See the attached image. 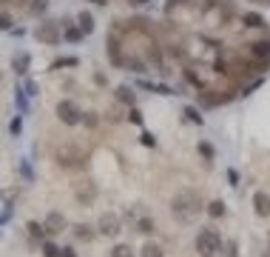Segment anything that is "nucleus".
Listing matches in <instances>:
<instances>
[{
  "label": "nucleus",
  "instance_id": "nucleus-1",
  "mask_svg": "<svg viewBox=\"0 0 270 257\" xmlns=\"http://www.w3.org/2000/svg\"><path fill=\"white\" fill-rule=\"evenodd\" d=\"M174 214L180 217V220H191L193 214H199L202 211V203H199V197L193 194V192H180L177 197H174Z\"/></svg>",
  "mask_w": 270,
  "mask_h": 257
},
{
  "label": "nucleus",
  "instance_id": "nucleus-2",
  "mask_svg": "<svg viewBox=\"0 0 270 257\" xmlns=\"http://www.w3.org/2000/svg\"><path fill=\"white\" fill-rule=\"evenodd\" d=\"M196 252H199V257H214L216 252H222V237H219V232L202 229V232L196 234Z\"/></svg>",
  "mask_w": 270,
  "mask_h": 257
},
{
  "label": "nucleus",
  "instance_id": "nucleus-3",
  "mask_svg": "<svg viewBox=\"0 0 270 257\" xmlns=\"http://www.w3.org/2000/svg\"><path fill=\"white\" fill-rule=\"evenodd\" d=\"M83 115H86V112H80L71 100H60V103H57V117H60V123H66V126L83 123Z\"/></svg>",
  "mask_w": 270,
  "mask_h": 257
},
{
  "label": "nucleus",
  "instance_id": "nucleus-4",
  "mask_svg": "<svg viewBox=\"0 0 270 257\" xmlns=\"http://www.w3.org/2000/svg\"><path fill=\"white\" fill-rule=\"evenodd\" d=\"M100 234L117 237V234H120V217H117V214H102L100 217Z\"/></svg>",
  "mask_w": 270,
  "mask_h": 257
},
{
  "label": "nucleus",
  "instance_id": "nucleus-5",
  "mask_svg": "<svg viewBox=\"0 0 270 257\" xmlns=\"http://www.w3.org/2000/svg\"><path fill=\"white\" fill-rule=\"evenodd\" d=\"M57 163L60 166H68V169H80L83 166V154H74L71 149H57Z\"/></svg>",
  "mask_w": 270,
  "mask_h": 257
},
{
  "label": "nucleus",
  "instance_id": "nucleus-6",
  "mask_svg": "<svg viewBox=\"0 0 270 257\" xmlns=\"http://www.w3.org/2000/svg\"><path fill=\"white\" fill-rule=\"evenodd\" d=\"M253 206H256L259 217H270V194L268 192H256L253 194Z\"/></svg>",
  "mask_w": 270,
  "mask_h": 257
},
{
  "label": "nucleus",
  "instance_id": "nucleus-7",
  "mask_svg": "<svg viewBox=\"0 0 270 257\" xmlns=\"http://www.w3.org/2000/svg\"><path fill=\"white\" fill-rule=\"evenodd\" d=\"M45 229H48V232H63V229H66V217H63L60 211H48V214H45Z\"/></svg>",
  "mask_w": 270,
  "mask_h": 257
},
{
  "label": "nucleus",
  "instance_id": "nucleus-8",
  "mask_svg": "<svg viewBox=\"0 0 270 257\" xmlns=\"http://www.w3.org/2000/svg\"><path fill=\"white\" fill-rule=\"evenodd\" d=\"M37 37H40V40H45V43H57V40H60V37H57V29L51 23H48V26H40V29H37Z\"/></svg>",
  "mask_w": 270,
  "mask_h": 257
},
{
  "label": "nucleus",
  "instance_id": "nucleus-9",
  "mask_svg": "<svg viewBox=\"0 0 270 257\" xmlns=\"http://www.w3.org/2000/svg\"><path fill=\"white\" fill-rule=\"evenodd\" d=\"M26 229H29V234H32L34 240H45V232H48V229H45V223L40 226L37 220H32L29 226H26Z\"/></svg>",
  "mask_w": 270,
  "mask_h": 257
},
{
  "label": "nucleus",
  "instance_id": "nucleus-10",
  "mask_svg": "<svg viewBox=\"0 0 270 257\" xmlns=\"http://www.w3.org/2000/svg\"><path fill=\"white\" fill-rule=\"evenodd\" d=\"M208 214H211V217H225V203H222V200H214V203L208 206Z\"/></svg>",
  "mask_w": 270,
  "mask_h": 257
},
{
  "label": "nucleus",
  "instance_id": "nucleus-11",
  "mask_svg": "<svg viewBox=\"0 0 270 257\" xmlns=\"http://www.w3.org/2000/svg\"><path fill=\"white\" fill-rule=\"evenodd\" d=\"M142 257H162V249L157 243H145L142 246Z\"/></svg>",
  "mask_w": 270,
  "mask_h": 257
},
{
  "label": "nucleus",
  "instance_id": "nucleus-12",
  "mask_svg": "<svg viewBox=\"0 0 270 257\" xmlns=\"http://www.w3.org/2000/svg\"><path fill=\"white\" fill-rule=\"evenodd\" d=\"M77 197H80V203H86V200H94V197H97V189H94V186L80 189V192H77Z\"/></svg>",
  "mask_w": 270,
  "mask_h": 257
},
{
  "label": "nucleus",
  "instance_id": "nucleus-13",
  "mask_svg": "<svg viewBox=\"0 0 270 257\" xmlns=\"http://www.w3.org/2000/svg\"><path fill=\"white\" fill-rule=\"evenodd\" d=\"M136 229H139L142 234H151V232H154V220H151V217H139Z\"/></svg>",
  "mask_w": 270,
  "mask_h": 257
},
{
  "label": "nucleus",
  "instance_id": "nucleus-14",
  "mask_svg": "<svg viewBox=\"0 0 270 257\" xmlns=\"http://www.w3.org/2000/svg\"><path fill=\"white\" fill-rule=\"evenodd\" d=\"M111 257H134V249H128V246H114Z\"/></svg>",
  "mask_w": 270,
  "mask_h": 257
},
{
  "label": "nucleus",
  "instance_id": "nucleus-15",
  "mask_svg": "<svg viewBox=\"0 0 270 257\" xmlns=\"http://www.w3.org/2000/svg\"><path fill=\"white\" fill-rule=\"evenodd\" d=\"M43 255H45V257H60V249H57L54 243H48V240H43Z\"/></svg>",
  "mask_w": 270,
  "mask_h": 257
},
{
  "label": "nucleus",
  "instance_id": "nucleus-16",
  "mask_svg": "<svg viewBox=\"0 0 270 257\" xmlns=\"http://www.w3.org/2000/svg\"><path fill=\"white\" fill-rule=\"evenodd\" d=\"M199 154H202L205 160H214V146L211 143H199Z\"/></svg>",
  "mask_w": 270,
  "mask_h": 257
},
{
  "label": "nucleus",
  "instance_id": "nucleus-17",
  "mask_svg": "<svg viewBox=\"0 0 270 257\" xmlns=\"http://www.w3.org/2000/svg\"><path fill=\"white\" fill-rule=\"evenodd\" d=\"M26 66H29V55H23V58L14 60V71H17V74H23V71H26Z\"/></svg>",
  "mask_w": 270,
  "mask_h": 257
},
{
  "label": "nucleus",
  "instance_id": "nucleus-18",
  "mask_svg": "<svg viewBox=\"0 0 270 257\" xmlns=\"http://www.w3.org/2000/svg\"><path fill=\"white\" fill-rule=\"evenodd\" d=\"M17 109H20V115L29 112V100H26V92H17Z\"/></svg>",
  "mask_w": 270,
  "mask_h": 257
},
{
  "label": "nucleus",
  "instance_id": "nucleus-19",
  "mask_svg": "<svg viewBox=\"0 0 270 257\" xmlns=\"http://www.w3.org/2000/svg\"><path fill=\"white\" fill-rule=\"evenodd\" d=\"M80 26H83V32H91V29H94V20H91V14H80Z\"/></svg>",
  "mask_w": 270,
  "mask_h": 257
},
{
  "label": "nucleus",
  "instance_id": "nucleus-20",
  "mask_svg": "<svg viewBox=\"0 0 270 257\" xmlns=\"http://www.w3.org/2000/svg\"><path fill=\"white\" fill-rule=\"evenodd\" d=\"M9 131H11V134H20V131H23V120H20V117H14V120L9 123Z\"/></svg>",
  "mask_w": 270,
  "mask_h": 257
},
{
  "label": "nucleus",
  "instance_id": "nucleus-21",
  "mask_svg": "<svg viewBox=\"0 0 270 257\" xmlns=\"http://www.w3.org/2000/svg\"><path fill=\"white\" fill-rule=\"evenodd\" d=\"M225 257H239V243L236 240H227V255Z\"/></svg>",
  "mask_w": 270,
  "mask_h": 257
},
{
  "label": "nucleus",
  "instance_id": "nucleus-22",
  "mask_svg": "<svg viewBox=\"0 0 270 257\" xmlns=\"http://www.w3.org/2000/svg\"><path fill=\"white\" fill-rule=\"evenodd\" d=\"M80 37H83V29H68V32H66V40H71V43L80 40Z\"/></svg>",
  "mask_w": 270,
  "mask_h": 257
},
{
  "label": "nucleus",
  "instance_id": "nucleus-23",
  "mask_svg": "<svg viewBox=\"0 0 270 257\" xmlns=\"http://www.w3.org/2000/svg\"><path fill=\"white\" fill-rule=\"evenodd\" d=\"M77 237L80 240H91V229L89 226H77Z\"/></svg>",
  "mask_w": 270,
  "mask_h": 257
},
{
  "label": "nucleus",
  "instance_id": "nucleus-24",
  "mask_svg": "<svg viewBox=\"0 0 270 257\" xmlns=\"http://www.w3.org/2000/svg\"><path fill=\"white\" fill-rule=\"evenodd\" d=\"M142 146H148V149H154V146H157V140H154V134H148V131H142Z\"/></svg>",
  "mask_w": 270,
  "mask_h": 257
},
{
  "label": "nucleus",
  "instance_id": "nucleus-25",
  "mask_svg": "<svg viewBox=\"0 0 270 257\" xmlns=\"http://www.w3.org/2000/svg\"><path fill=\"white\" fill-rule=\"evenodd\" d=\"M227 180H230V186H239V172L236 169H227Z\"/></svg>",
  "mask_w": 270,
  "mask_h": 257
},
{
  "label": "nucleus",
  "instance_id": "nucleus-26",
  "mask_svg": "<svg viewBox=\"0 0 270 257\" xmlns=\"http://www.w3.org/2000/svg\"><path fill=\"white\" fill-rule=\"evenodd\" d=\"M128 120H131V123H136V126H139V123H142V115H139V112H136V109H131V112H128Z\"/></svg>",
  "mask_w": 270,
  "mask_h": 257
},
{
  "label": "nucleus",
  "instance_id": "nucleus-27",
  "mask_svg": "<svg viewBox=\"0 0 270 257\" xmlns=\"http://www.w3.org/2000/svg\"><path fill=\"white\" fill-rule=\"evenodd\" d=\"M20 172H23V177H26V180H34V172L29 169V163H20Z\"/></svg>",
  "mask_w": 270,
  "mask_h": 257
},
{
  "label": "nucleus",
  "instance_id": "nucleus-28",
  "mask_svg": "<svg viewBox=\"0 0 270 257\" xmlns=\"http://www.w3.org/2000/svg\"><path fill=\"white\" fill-rule=\"evenodd\" d=\"M0 29H11V17L9 14H0Z\"/></svg>",
  "mask_w": 270,
  "mask_h": 257
},
{
  "label": "nucleus",
  "instance_id": "nucleus-29",
  "mask_svg": "<svg viewBox=\"0 0 270 257\" xmlns=\"http://www.w3.org/2000/svg\"><path fill=\"white\" fill-rule=\"evenodd\" d=\"M185 115H188V117H191V120H193V123H202V117H199V115H196V109H188V112H185Z\"/></svg>",
  "mask_w": 270,
  "mask_h": 257
},
{
  "label": "nucleus",
  "instance_id": "nucleus-30",
  "mask_svg": "<svg viewBox=\"0 0 270 257\" xmlns=\"http://www.w3.org/2000/svg\"><path fill=\"white\" fill-rule=\"evenodd\" d=\"M26 94H37V83H29V86H26Z\"/></svg>",
  "mask_w": 270,
  "mask_h": 257
},
{
  "label": "nucleus",
  "instance_id": "nucleus-31",
  "mask_svg": "<svg viewBox=\"0 0 270 257\" xmlns=\"http://www.w3.org/2000/svg\"><path fill=\"white\" fill-rule=\"evenodd\" d=\"M60 257H77V255H74L71 249H60Z\"/></svg>",
  "mask_w": 270,
  "mask_h": 257
},
{
  "label": "nucleus",
  "instance_id": "nucleus-32",
  "mask_svg": "<svg viewBox=\"0 0 270 257\" xmlns=\"http://www.w3.org/2000/svg\"><path fill=\"white\" fill-rule=\"evenodd\" d=\"M262 257H270V249H268V252H265V255H262Z\"/></svg>",
  "mask_w": 270,
  "mask_h": 257
}]
</instances>
